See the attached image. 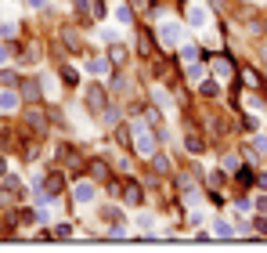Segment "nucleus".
Returning <instances> with one entry per match:
<instances>
[{"label":"nucleus","mask_w":267,"mask_h":253,"mask_svg":"<svg viewBox=\"0 0 267 253\" xmlns=\"http://www.w3.org/2000/svg\"><path fill=\"white\" fill-rule=\"evenodd\" d=\"M83 105H87V112L90 116H101L105 109H108V91H105V83H87V91H83Z\"/></svg>","instance_id":"f257e3e1"},{"label":"nucleus","mask_w":267,"mask_h":253,"mask_svg":"<svg viewBox=\"0 0 267 253\" xmlns=\"http://www.w3.org/2000/svg\"><path fill=\"white\" fill-rule=\"evenodd\" d=\"M0 196H4L7 203H22V199H25V185H22V177L4 174V177H0Z\"/></svg>","instance_id":"f03ea898"},{"label":"nucleus","mask_w":267,"mask_h":253,"mask_svg":"<svg viewBox=\"0 0 267 253\" xmlns=\"http://www.w3.org/2000/svg\"><path fill=\"white\" fill-rule=\"evenodd\" d=\"M177 188H181V199H184V206H188V210L202 203V196H199V185H195L188 174H181V177H177Z\"/></svg>","instance_id":"7ed1b4c3"},{"label":"nucleus","mask_w":267,"mask_h":253,"mask_svg":"<svg viewBox=\"0 0 267 253\" xmlns=\"http://www.w3.org/2000/svg\"><path fill=\"white\" fill-rule=\"evenodd\" d=\"M155 36H159V43H166V47H174V43H181V22H159L155 25Z\"/></svg>","instance_id":"20e7f679"},{"label":"nucleus","mask_w":267,"mask_h":253,"mask_svg":"<svg viewBox=\"0 0 267 253\" xmlns=\"http://www.w3.org/2000/svg\"><path fill=\"white\" fill-rule=\"evenodd\" d=\"M72 199L80 206H90L94 199H98V185H94V181H76L72 185Z\"/></svg>","instance_id":"39448f33"},{"label":"nucleus","mask_w":267,"mask_h":253,"mask_svg":"<svg viewBox=\"0 0 267 253\" xmlns=\"http://www.w3.org/2000/svg\"><path fill=\"white\" fill-rule=\"evenodd\" d=\"M188 25L192 29H210V7L206 4H188Z\"/></svg>","instance_id":"423d86ee"},{"label":"nucleus","mask_w":267,"mask_h":253,"mask_svg":"<svg viewBox=\"0 0 267 253\" xmlns=\"http://www.w3.org/2000/svg\"><path fill=\"white\" fill-rule=\"evenodd\" d=\"M87 72L90 76H108V72H112V62H108V58H101V54H87Z\"/></svg>","instance_id":"0eeeda50"},{"label":"nucleus","mask_w":267,"mask_h":253,"mask_svg":"<svg viewBox=\"0 0 267 253\" xmlns=\"http://www.w3.org/2000/svg\"><path fill=\"white\" fill-rule=\"evenodd\" d=\"M61 185H65V181H61V174H58V170H47V177H40L43 196H58V192H61Z\"/></svg>","instance_id":"6e6552de"},{"label":"nucleus","mask_w":267,"mask_h":253,"mask_svg":"<svg viewBox=\"0 0 267 253\" xmlns=\"http://www.w3.org/2000/svg\"><path fill=\"white\" fill-rule=\"evenodd\" d=\"M123 203H127V206H141V203H145V188H141L137 181H127V188H123Z\"/></svg>","instance_id":"1a4fd4ad"},{"label":"nucleus","mask_w":267,"mask_h":253,"mask_svg":"<svg viewBox=\"0 0 267 253\" xmlns=\"http://www.w3.org/2000/svg\"><path fill=\"white\" fill-rule=\"evenodd\" d=\"M18 105H22L18 91H11V87H4V91H0V112H14Z\"/></svg>","instance_id":"9d476101"},{"label":"nucleus","mask_w":267,"mask_h":253,"mask_svg":"<svg viewBox=\"0 0 267 253\" xmlns=\"http://www.w3.org/2000/svg\"><path fill=\"white\" fill-rule=\"evenodd\" d=\"M184 148H188V152H192V156H199L202 148H206V141H202V134L188 127V130H184Z\"/></svg>","instance_id":"9b49d317"},{"label":"nucleus","mask_w":267,"mask_h":253,"mask_svg":"<svg viewBox=\"0 0 267 253\" xmlns=\"http://www.w3.org/2000/svg\"><path fill=\"white\" fill-rule=\"evenodd\" d=\"M213 76L217 80H231L235 76V65L228 62V58H217V62H213Z\"/></svg>","instance_id":"f8f14e48"},{"label":"nucleus","mask_w":267,"mask_h":253,"mask_svg":"<svg viewBox=\"0 0 267 253\" xmlns=\"http://www.w3.org/2000/svg\"><path fill=\"white\" fill-rule=\"evenodd\" d=\"M213 235H217V239H231V235H235V228L228 225L224 217H217V221H213Z\"/></svg>","instance_id":"ddd939ff"},{"label":"nucleus","mask_w":267,"mask_h":253,"mask_svg":"<svg viewBox=\"0 0 267 253\" xmlns=\"http://www.w3.org/2000/svg\"><path fill=\"white\" fill-rule=\"evenodd\" d=\"M152 170L159 174V177H166L174 167H170V159H166V156H159V152H155V156H152Z\"/></svg>","instance_id":"4468645a"},{"label":"nucleus","mask_w":267,"mask_h":253,"mask_svg":"<svg viewBox=\"0 0 267 253\" xmlns=\"http://www.w3.org/2000/svg\"><path fill=\"white\" fill-rule=\"evenodd\" d=\"M199 83H202V87H199V91H202V94H206V98H221V83H217V80H206V76H202Z\"/></svg>","instance_id":"2eb2a0df"},{"label":"nucleus","mask_w":267,"mask_h":253,"mask_svg":"<svg viewBox=\"0 0 267 253\" xmlns=\"http://www.w3.org/2000/svg\"><path fill=\"white\" fill-rule=\"evenodd\" d=\"M61 40H65V47H69V51H76V54H83V43H80V36H76L72 29H65V33H61Z\"/></svg>","instance_id":"dca6fc26"},{"label":"nucleus","mask_w":267,"mask_h":253,"mask_svg":"<svg viewBox=\"0 0 267 253\" xmlns=\"http://www.w3.org/2000/svg\"><path fill=\"white\" fill-rule=\"evenodd\" d=\"M98 217H101V221H108V225H123V217H119V210H116V206H101V210H98Z\"/></svg>","instance_id":"f3484780"},{"label":"nucleus","mask_w":267,"mask_h":253,"mask_svg":"<svg viewBox=\"0 0 267 253\" xmlns=\"http://www.w3.org/2000/svg\"><path fill=\"white\" fill-rule=\"evenodd\" d=\"M112 14H116V22H119V25H130V22H134V14H130V7H127V4H116V7H112Z\"/></svg>","instance_id":"a211bd4d"},{"label":"nucleus","mask_w":267,"mask_h":253,"mask_svg":"<svg viewBox=\"0 0 267 253\" xmlns=\"http://www.w3.org/2000/svg\"><path fill=\"white\" fill-rule=\"evenodd\" d=\"M61 80H65V87H76V83H80V69H72V65H61Z\"/></svg>","instance_id":"6ab92c4d"},{"label":"nucleus","mask_w":267,"mask_h":253,"mask_svg":"<svg viewBox=\"0 0 267 253\" xmlns=\"http://www.w3.org/2000/svg\"><path fill=\"white\" fill-rule=\"evenodd\" d=\"M184 69H188V80H202V76H206V69H202L199 58H195V62H188Z\"/></svg>","instance_id":"aec40b11"},{"label":"nucleus","mask_w":267,"mask_h":253,"mask_svg":"<svg viewBox=\"0 0 267 253\" xmlns=\"http://www.w3.org/2000/svg\"><path fill=\"white\" fill-rule=\"evenodd\" d=\"M90 177H94V181H101V177H108V163L94 159V163H90Z\"/></svg>","instance_id":"412c9836"},{"label":"nucleus","mask_w":267,"mask_h":253,"mask_svg":"<svg viewBox=\"0 0 267 253\" xmlns=\"http://www.w3.org/2000/svg\"><path fill=\"white\" fill-rule=\"evenodd\" d=\"M134 225H137L141 232H152V228H155V217H152V214H137V217H134Z\"/></svg>","instance_id":"4be33fe9"},{"label":"nucleus","mask_w":267,"mask_h":253,"mask_svg":"<svg viewBox=\"0 0 267 253\" xmlns=\"http://www.w3.org/2000/svg\"><path fill=\"white\" fill-rule=\"evenodd\" d=\"M108 62H112V65H123V62H127V47L112 43V54H108Z\"/></svg>","instance_id":"5701e85b"},{"label":"nucleus","mask_w":267,"mask_h":253,"mask_svg":"<svg viewBox=\"0 0 267 253\" xmlns=\"http://www.w3.org/2000/svg\"><path fill=\"white\" fill-rule=\"evenodd\" d=\"M25 120H29V123H33V127H36L40 134H47V120H43V116H40V112H25Z\"/></svg>","instance_id":"b1692460"},{"label":"nucleus","mask_w":267,"mask_h":253,"mask_svg":"<svg viewBox=\"0 0 267 253\" xmlns=\"http://www.w3.org/2000/svg\"><path fill=\"white\" fill-rule=\"evenodd\" d=\"M199 54H202V51L195 47V43H192V47H181V62L188 65V62H195V58H199Z\"/></svg>","instance_id":"393cba45"},{"label":"nucleus","mask_w":267,"mask_h":253,"mask_svg":"<svg viewBox=\"0 0 267 253\" xmlns=\"http://www.w3.org/2000/svg\"><path fill=\"white\" fill-rule=\"evenodd\" d=\"M246 109H253V112H264L267 105H264V98H257V94H246Z\"/></svg>","instance_id":"a878e982"},{"label":"nucleus","mask_w":267,"mask_h":253,"mask_svg":"<svg viewBox=\"0 0 267 253\" xmlns=\"http://www.w3.org/2000/svg\"><path fill=\"white\" fill-rule=\"evenodd\" d=\"M14 33H18V25H14V22H0V36H4V40H11Z\"/></svg>","instance_id":"bb28decb"},{"label":"nucleus","mask_w":267,"mask_h":253,"mask_svg":"<svg viewBox=\"0 0 267 253\" xmlns=\"http://www.w3.org/2000/svg\"><path fill=\"white\" fill-rule=\"evenodd\" d=\"M253 148H257V152H267V134H257V138H253Z\"/></svg>","instance_id":"cd10ccee"},{"label":"nucleus","mask_w":267,"mask_h":253,"mask_svg":"<svg viewBox=\"0 0 267 253\" xmlns=\"http://www.w3.org/2000/svg\"><path fill=\"white\" fill-rule=\"evenodd\" d=\"M235 210H239V214H249V210H253V199H239V203H235Z\"/></svg>","instance_id":"c85d7f7f"},{"label":"nucleus","mask_w":267,"mask_h":253,"mask_svg":"<svg viewBox=\"0 0 267 253\" xmlns=\"http://www.w3.org/2000/svg\"><path fill=\"white\" fill-rule=\"evenodd\" d=\"M94 14H98V18H105V14H108V4H105V0H94Z\"/></svg>","instance_id":"c756f323"},{"label":"nucleus","mask_w":267,"mask_h":253,"mask_svg":"<svg viewBox=\"0 0 267 253\" xmlns=\"http://www.w3.org/2000/svg\"><path fill=\"white\" fill-rule=\"evenodd\" d=\"M152 98H155V105H166V109H170V98H166V91H152Z\"/></svg>","instance_id":"7c9ffc66"},{"label":"nucleus","mask_w":267,"mask_h":253,"mask_svg":"<svg viewBox=\"0 0 267 253\" xmlns=\"http://www.w3.org/2000/svg\"><path fill=\"white\" fill-rule=\"evenodd\" d=\"M54 235H58V239H69L72 228H69V225H58V232H54Z\"/></svg>","instance_id":"2f4dec72"},{"label":"nucleus","mask_w":267,"mask_h":253,"mask_svg":"<svg viewBox=\"0 0 267 253\" xmlns=\"http://www.w3.org/2000/svg\"><path fill=\"white\" fill-rule=\"evenodd\" d=\"M253 228H257L260 235H267V221H264V217H257V221H253Z\"/></svg>","instance_id":"473e14b6"},{"label":"nucleus","mask_w":267,"mask_h":253,"mask_svg":"<svg viewBox=\"0 0 267 253\" xmlns=\"http://www.w3.org/2000/svg\"><path fill=\"white\" fill-rule=\"evenodd\" d=\"M7 62H11V51L4 47V43H0V65H7Z\"/></svg>","instance_id":"72a5a7b5"},{"label":"nucleus","mask_w":267,"mask_h":253,"mask_svg":"<svg viewBox=\"0 0 267 253\" xmlns=\"http://www.w3.org/2000/svg\"><path fill=\"white\" fill-rule=\"evenodd\" d=\"M25 4L33 7V11H43V7H47V0H25Z\"/></svg>","instance_id":"f704fd0d"},{"label":"nucleus","mask_w":267,"mask_h":253,"mask_svg":"<svg viewBox=\"0 0 267 253\" xmlns=\"http://www.w3.org/2000/svg\"><path fill=\"white\" fill-rule=\"evenodd\" d=\"M4 174H7V159H4V156H0V177H4Z\"/></svg>","instance_id":"c9c22d12"},{"label":"nucleus","mask_w":267,"mask_h":253,"mask_svg":"<svg viewBox=\"0 0 267 253\" xmlns=\"http://www.w3.org/2000/svg\"><path fill=\"white\" fill-rule=\"evenodd\" d=\"M134 4H137V7H148V4H152V0H134Z\"/></svg>","instance_id":"e433bc0d"},{"label":"nucleus","mask_w":267,"mask_h":253,"mask_svg":"<svg viewBox=\"0 0 267 253\" xmlns=\"http://www.w3.org/2000/svg\"><path fill=\"white\" fill-rule=\"evenodd\" d=\"M4 228H7V225H4V217H0V235H4Z\"/></svg>","instance_id":"4c0bfd02"}]
</instances>
